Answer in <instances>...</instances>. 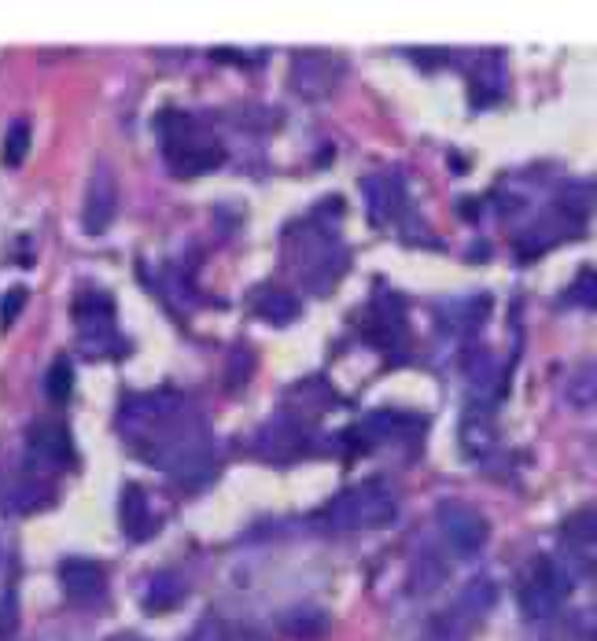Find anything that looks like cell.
Here are the masks:
<instances>
[{
	"instance_id": "1",
	"label": "cell",
	"mask_w": 597,
	"mask_h": 641,
	"mask_svg": "<svg viewBox=\"0 0 597 641\" xmlns=\"http://www.w3.org/2000/svg\"><path fill=\"white\" fill-rule=\"evenodd\" d=\"M159 137H163V156L170 162V174L177 178H199L221 167L226 151L215 137L207 134L192 115L181 111H167L159 115Z\"/></svg>"
},
{
	"instance_id": "2",
	"label": "cell",
	"mask_w": 597,
	"mask_h": 641,
	"mask_svg": "<svg viewBox=\"0 0 597 641\" xmlns=\"http://www.w3.org/2000/svg\"><path fill=\"white\" fill-rule=\"evenodd\" d=\"M399 513V497H394L391 483L383 476L347 487L329 502L325 508V524L332 531H369V527H388L394 524Z\"/></svg>"
},
{
	"instance_id": "3",
	"label": "cell",
	"mask_w": 597,
	"mask_h": 641,
	"mask_svg": "<svg viewBox=\"0 0 597 641\" xmlns=\"http://www.w3.org/2000/svg\"><path fill=\"white\" fill-rule=\"evenodd\" d=\"M498 602V594H494V586L487 579H475L461 590L454 602L443 608V613H435L428 619V627H424L421 641H469V634L475 627L487 619V613Z\"/></svg>"
},
{
	"instance_id": "4",
	"label": "cell",
	"mask_w": 597,
	"mask_h": 641,
	"mask_svg": "<svg viewBox=\"0 0 597 641\" xmlns=\"http://www.w3.org/2000/svg\"><path fill=\"white\" fill-rule=\"evenodd\" d=\"M572 597V575L553 557H535L520 579V613L531 623L556 616Z\"/></svg>"
},
{
	"instance_id": "5",
	"label": "cell",
	"mask_w": 597,
	"mask_h": 641,
	"mask_svg": "<svg viewBox=\"0 0 597 641\" xmlns=\"http://www.w3.org/2000/svg\"><path fill=\"white\" fill-rule=\"evenodd\" d=\"M340 78H343V59L332 53H321V48H302L288 64V85L296 89V96L310 100V104L336 93Z\"/></svg>"
},
{
	"instance_id": "6",
	"label": "cell",
	"mask_w": 597,
	"mask_h": 641,
	"mask_svg": "<svg viewBox=\"0 0 597 641\" xmlns=\"http://www.w3.org/2000/svg\"><path fill=\"white\" fill-rule=\"evenodd\" d=\"M435 520H439L443 538L458 557H475L491 538V524L469 502H443L435 508Z\"/></svg>"
},
{
	"instance_id": "7",
	"label": "cell",
	"mask_w": 597,
	"mask_h": 641,
	"mask_svg": "<svg viewBox=\"0 0 597 641\" xmlns=\"http://www.w3.org/2000/svg\"><path fill=\"white\" fill-rule=\"evenodd\" d=\"M115 207H118V185H115V174L100 162L93 170V178H89L85 185V207H82V232L85 237H100V232H107L111 218H115Z\"/></svg>"
},
{
	"instance_id": "8",
	"label": "cell",
	"mask_w": 597,
	"mask_h": 641,
	"mask_svg": "<svg viewBox=\"0 0 597 641\" xmlns=\"http://www.w3.org/2000/svg\"><path fill=\"white\" fill-rule=\"evenodd\" d=\"M461 450L475 457V461H487L498 450V421H494V405L483 399H472L461 413Z\"/></svg>"
},
{
	"instance_id": "9",
	"label": "cell",
	"mask_w": 597,
	"mask_h": 641,
	"mask_svg": "<svg viewBox=\"0 0 597 641\" xmlns=\"http://www.w3.org/2000/svg\"><path fill=\"white\" fill-rule=\"evenodd\" d=\"M361 335H366L369 347L388 351V354H394L399 347H406V318H402L399 299H391V307H388V302H377V307H369L366 318H361Z\"/></svg>"
},
{
	"instance_id": "10",
	"label": "cell",
	"mask_w": 597,
	"mask_h": 641,
	"mask_svg": "<svg viewBox=\"0 0 597 641\" xmlns=\"http://www.w3.org/2000/svg\"><path fill=\"white\" fill-rule=\"evenodd\" d=\"M59 583H64L67 597H74V602H96L104 594V568L96 561L70 557V561L59 564Z\"/></svg>"
},
{
	"instance_id": "11",
	"label": "cell",
	"mask_w": 597,
	"mask_h": 641,
	"mask_svg": "<svg viewBox=\"0 0 597 641\" xmlns=\"http://www.w3.org/2000/svg\"><path fill=\"white\" fill-rule=\"evenodd\" d=\"M30 454L45 465H59V468L74 465V443H70L64 424H48V421L34 424V432H30Z\"/></svg>"
},
{
	"instance_id": "12",
	"label": "cell",
	"mask_w": 597,
	"mask_h": 641,
	"mask_svg": "<svg viewBox=\"0 0 597 641\" xmlns=\"http://www.w3.org/2000/svg\"><path fill=\"white\" fill-rule=\"evenodd\" d=\"M361 192H366V210H369L372 226H383V221L394 218V210H399V203H402L399 181L388 174H372L361 181Z\"/></svg>"
},
{
	"instance_id": "13",
	"label": "cell",
	"mask_w": 597,
	"mask_h": 641,
	"mask_svg": "<svg viewBox=\"0 0 597 641\" xmlns=\"http://www.w3.org/2000/svg\"><path fill=\"white\" fill-rule=\"evenodd\" d=\"M564 546L572 549L575 561H583L586 568H597V513L586 508V513H575L569 524H564Z\"/></svg>"
},
{
	"instance_id": "14",
	"label": "cell",
	"mask_w": 597,
	"mask_h": 641,
	"mask_svg": "<svg viewBox=\"0 0 597 641\" xmlns=\"http://www.w3.org/2000/svg\"><path fill=\"white\" fill-rule=\"evenodd\" d=\"M472 96L475 104H491L505 93V56L502 53H483L472 67Z\"/></svg>"
},
{
	"instance_id": "15",
	"label": "cell",
	"mask_w": 597,
	"mask_h": 641,
	"mask_svg": "<svg viewBox=\"0 0 597 641\" xmlns=\"http://www.w3.org/2000/svg\"><path fill=\"white\" fill-rule=\"evenodd\" d=\"M280 630L296 641H321L329 634V616L321 613V608L302 605V608H291V613L280 616Z\"/></svg>"
},
{
	"instance_id": "16",
	"label": "cell",
	"mask_w": 597,
	"mask_h": 641,
	"mask_svg": "<svg viewBox=\"0 0 597 641\" xmlns=\"http://www.w3.org/2000/svg\"><path fill=\"white\" fill-rule=\"evenodd\" d=\"M118 516H123V531L129 538H145L151 531V513H148V494L137 483H126L123 502H118Z\"/></svg>"
},
{
	"instance_id": "17",
	"label": "cell",
	"mask_w": 597,
	"mask_h": 641,
	"mask_svg": "<svg viewBox=\"0 0 597 641\" xmlns=\"http://www.w3.org/2000/svg\"><path fill=\"white\" fill-rule=\"evenodd\" d=\"M255 313L269 324H291L299 318V299L285 288H266L255 295Z\"/></svg>"
},
{
	"instance_id": "18",
	"label": "cell",
	"mask_w": 597,
	"mask_h": 641,
	"mask_svg": "<svg viewBox=\"0 0 597 641\" xmlns=\"http://www.w3.org/2000/svg\"><path fill=\"white\" fill-rule=\"evenodd\" d=\"M564 402L572 410H597V358L579 365L564 384Z\"/></svg>"
},
{
	"instance_id": "19",
	"label": "cell",
	"mask_w": 597,
	"mask_h": 641,
	"mask_svg": "<svg viewBox=\"0 0 597 641\" xmlns=\"http://www.w3.org/2000/svg\"><path fill=\"white\" fill-rule=\"evenodd\" d=\"M302 435H307V432H299L296 421H277V424H269L266 432L259 435V446L269 457H288V454L302 450Z\"/></svg>"
},
{
	"instance_id": "20",
	"label": "cell",
	"mask_w": 597,
	"mask_h": 641,
	"mask_svg": "<svg viewBox=\"0 0 597 641\" xmlns=\"http://www.w3.org/2000/svg\"><path fill=\"white\" fill-rule=\"evenodd\" d=\"M443 579H447V561H439L435 553H421L410 568V594H417V597L432 594Z\"/></svg>"
},
{
	"instance_id": "21",
	"label": "cell",
	"mask_w": 597,
	"mask_h": 641,
	"mask_svg": "<svg viewBox=\"0 0 597 641\" xmlns=\"http://www.w3.org/2000/svg\"><path fill=\"white\" fill-rule=\"evenodd\" d=\"M181 597H185V586L177 583V575H156L145 590L148 613H167V608H174Z\"/></svg>"
},
{
	"instance_id": "22",
	"label": "cell",
	"mask_w": 597,
	"mask_h": 641,
	"mask_svg": "<svg viewBox=\"0 0 597 641\" xmlns=\"http://www.w3.org/2000/svg\"><path fill=\"white\" fill-rule=\"evenodd\" d=\"M26 151H30V122L15 118L4 134V151H0V159H4V167H23Z\"/></svg>"
},
{
	"instance_id": "23",
	"label": "cell",
	"mask_w": 597,
	"mask_h": 641,
	"mask_svg": "<svg viewBox=\"0 0 597 641\" xmlns=\"http://www.w3.org/2000/svg\"><path fill=\"white\" fill-rule=\"evenodd\" d=\"M45 391L53 402H67L70 391H74V373H70V362L59 358L53 362V369H48V380H45Z\"/></svg>"
},
{
	"instance_id": "24",
	"label": "cell",
	"mask_w": 597,
	"mask_h": 641,
	"mask_svg": "<svg viewBox=\"0 0 597 641\" xmlns=\"http://www.w3.org/2000/svg\"><path fill=\"white\" fill-rule=\"evenodd\" d=\"M19 619H23V613H19V594L8 586L4 597H0V641H15Z\"/></svg>"
},
{
	"instance_id": "25",
	"label": "cell",
	"mask_w": 597,
	"mask_h": 641,
	"mask_svg": "<svg viewBox=\"0 0 597 641\" xmlns=\"http://www.w3.org/2000/svg\"><path fill=\"white\" fill-rule=\"evenodd\" d=\"M569 299L579 302L583 310H597V270H579V277H575V284H572Z\"/></svg>"
},
{
	"instance_id": "26",
	"label": "cell",
	"mask_w": 597,
	"mask_h": 641,
	"mask_svg": "<svg viewBox=\"0 0 597 641\" xmlns=\"http://www.w3.org/2000/svg\"><path fill=\"white\" fill-rule=\"evenodd\" d=\"M251 369H255V354H251L248 347H237L229 358V388H244Z\"/></svg>"
},
{
	"instance_id": "27",
	"label": "cell",
	"mask_w": 597,
	"mask_h": 641,
	"mask_svg": "<svg viewBox=\"0 0 597 641\" xmlns=\"http://www.w3.org/2000/svg\"><path fill=\"white\" fill-rule=\"evenodd\" d=\"M26 307V288H12V291H4V299H0V321L4 324H12L19 313H23Z\"/></svg>"
},
{
	"instance_id": "28",
	"label": "cell",
	"mask_w": 597,
	"mask_h": 641,
	"mask_svg": "<svg viewBox=\"0 0 597 641\" xmlns=\"http://www.w3.org/2000/svg\"><path fill=\"white\" fill-rule=\"evenodd\" d=\"M572 638L575 641H597V608H594V613H583L579 619H575Z\"/></svg>"
}]
</instances>
